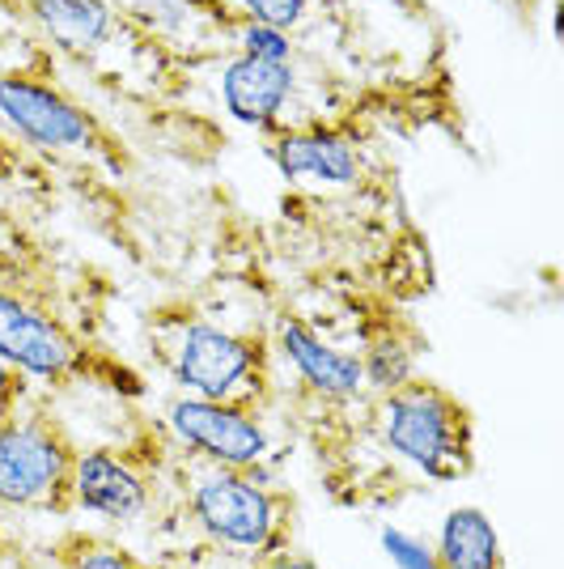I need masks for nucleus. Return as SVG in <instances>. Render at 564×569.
I'll list each match as a JSON object with an SVG mask.
<instances>
[{
	"mask_svg": "<svg viewBox=\"0 0 564 569\" xmlns=\"http://www.w3.org/2000/svg\"><path fill=\"white\" fill-rule=\"evenodd\" d=\"M153 357L188 396L255 412L268 391V336L212 319H153Z\"/></svg>",
	"mask_w": 564,
	"mask_h": 569,
	"instance_id": "nucleus-1",
	"label": "nucleus"
},
{
	"mask_svg": "<svg viewBox=\"0 0 564 569\" xmlns=\"http://www.w3.org/2000/svg\"><path fill=\"white\" fill-rule=\"evenodd\" d=\"M377 433L386 451L400 455L429 480H467L475 468V426L471 408L433 379H407L377 396Z\"/></svg>",
	"mask_w": 564,
	"mask_h": 569,
	"instance_id": "nucleus-2",
	"label": "nucleus"
},
{
	"mask_svg": "<svg viewBox=\"0 0 564 569\" xmlns=\"http://www.w3.org/2000/svg\"><path fill=\"white\" fill-rule=\"evenodd\" d=\"M0 123L13 132V141L30 144V149L94 153L98 162H107L111 170L132 167L115 132L56 81L51 64L0 72Z\"/></svg>",
	"mask_w": 564,
	"mask_h": 569,
	"instance_id": "nucleus-3",
	"label": "nucleus"
},
{
	"mask_svg": "<svg viewBox=\"0 0 564 569\" xmlns=\"http://www.w3.org/2000/svg\"><path fill=\"white\" fill-rule=\"evenodd\" d=\"M188 515L212 545L246 557H272L289 548L284 540L293 522V498L263 485L255 472L204 468L188 489Z\"/></svg>",
	"mask_w": 564,
	"mask_h": 569,
	"instance_id": "nucleus-4",
	"label": "nucleus"
},
{
	"mask_svg": "<svg viewBox=\"0 0 564 569\" xmlns=\"http://www.w3.org/2000/svg\"><path fill=\"white\" fill-rule=\"evenodd\" d=\"M69 429L48 408H18L0 426V510L22 515H64L72 510V463Z\"/></svg>",
	"mask_w": 564,
	"mask_h": 569,
	"instance_id": "nucleus-5",
	"label": "nucleus"
},
{
	"mask_svg": "<svg viewBox=\"0 0 564 569\" xmlns=\"http://www.w3.org/2000/svg\"><path fill=\"white\" fill-rule=\"evenodd\" d=\"M0 361L13 366L26 382H77L94 375L98 353L72 332L64 319L0 289Z\"/></svg>",
	"mask_w": 564,
	"mask_h": 569,
	"instance_id": "nucleus-6",
	"label": "nucleus"
},
{
	"mask_svg": "<svg viewBox=\"0 0 564 569\" xmlns=\"http://www.w3.org/2000/svg\"><path fill=\"white\" fill-rule=\"evenodd\" d=\"M170 433L188 447L195 459L209 468H234V472H255L272 451L268 429L259 426L255 412L234 408V403L200 400V396H179L165 412Z\"/></svg>",
	"mask_w": 564,
	"mask_h": 569,
	"instance_id": "nucleus-7",
	"label": "nucleus"
},
{
	"mask_svg": "<svg viewBox=\"0 0 564 569\" xmlns=\"http://www.w3.org/2000/svg\"><path fill=\"white\" fill-rule=\"evenodd\" d=\"M268 141V158L289 183H328V188H353L361 179V144L344 128L328 123H302V128H281Z\"/></svg>",
	"mask_w": 564,
	"mask_h": 569,
	"instance_id": "nucleus-8",
	"label": "nucleus"
},
{
	"mask_svg": "<svg viewBox=\"0 0 564 569\" xmlns=\"http://www.w3.org/2000/svg\"><path fill=\"white\" fill-rule=\"evenodd\" d=\"M276 349L281 357L293 366V375L298 382L306 387L314 400L323 403H353L365 396V375H361V357L344 353V349H335L328 345L323 336L310 328L306 319H298V315H281L276 319Z\"/></svg>",
	"mask_w": 564,
	"mask_h": 569,
	"instance_id": "nucleus-9",
	"label": "nucleus"
},
{
	"mask_svg": "<svg viewBox=\"0 0 564 569\" xmlns=\"http://www.w3.org/2000/svg\"><path fill=\"white\" fill-rule=\"evenodd\" d=\"M149 476L119 451L85 447L72 463V510L107 522H137L149 510Z\"/></svg>",
	"mask_w": 564,
	"mask_h": 569,
	"instance_id": "nucleus-10",
	"label": "nucleus"
},
{
	"mask_svg": "<svg viewBox=\"0 0 564 569\" xmlns=\"http://www.w3.org/2000/svg\"><path fill=\"white\" fill-rule=\"evenodd\" d=\"M298 90V69L293 60H259L238 51L234 60L221 69V102L225 111L242 123L255 128L259 137H272L284 128V107Z\"/></svg>",
	"mask_w": 564,
	"mask_h": 569,
	"instance_id": "nucleus-11",
	"label": "nucleus"
},
{
	"mask_svg": "<svg viewBox=\"0 0 564 569\" xmlns=\"http://www.w3.org/2000/svg\"><path fill=\"white\" fill-rule=\"evenodd\" d=\"M361 375H365V391L370 396H386L416 379V357L424 353L421 328L400 315V310L382 307L377 315L361 319Z\"/></svg>",
	"mask_w": 564,
	"mask_h": 569,
	"instance_id": "nucleus-12",
	"label": "nucleus"
},
{
	"mask_svg": "<svg viewBox=\"0 0 564 569\" xmlns=\"http://www.w3.org/2000/svg\"><path fill=\"white\" fill-rule=\"evenodd\" d=\"M22 9L48 48L72 51V56L102 51L123 26L111 0H22Z\"/></svg>",
	"mask_w": 564,
	"mask_h": 569,
	"instance_id": "nucleus-13",
	"label": "nucleus"
},
{
	"mask_svg": "<svg viewBox=\"0 0 564 569\" xmlns=\"http://www.w3.org/2000/svg\"><path fill=\"white\" fill-rule=\"evenodd\" d=\"M433 552L442 569H505L501 536L480 506H454L437 527Z\"/></svg>",
	"mask_w": 564,
	"mask_h": 569,
	"instance_id": "nucleus-14",
	"label": "nucleus"
},
{
	"mask_svg": "<svg viewBox=\"0 0 564 569\" xmlns=\"http://www.w3.org/2000/svg\"><path fill=\"white\" fill-rule=\"evenodd\" d=\"M30 64H51L48 43L34 34L22 0H0V72L30 69Z\"/></svg>",
	"mask_w": 564,
	"mask_h": 569,
	"instance_id": "nucleus-15",
	"label": "nucleus"
},
{
	"mask_svg": "<svg viewBox=\"0 0 564 569\" xmlns=\"http://www.w3.org/2000/svg\"><path fill=\"white\" fill-rule=\"evenodd\" d=\"M56 561H60V569H149L128 548L111 545V540H98V536H85V531L64 536L56 545Z\"/></svg>",
	"mask_w": 564,
	"mask_h": 569,
	"instance_id": "nucleus-16",
	"label": "nucleus"
},
{
	"mask_svg": "<svg viewBox=\"0 0 564 569\" xmlns=\"http://www.w3.org/2000/svg\"><path fill=\"white\" fill-rule=\"evenodd\" d=\"M234 13H242L246 22L272 26V30H298L310 18V4L314 0H225Z\"/></svg>",
	"mask_w": 564,
	"mask_h": 569,
	"instance_id": "nucleus-17",
	"label": "nucleus"
},
{
	"mask_svg": "<svg viewBox=\"0 0 564 569\" xmlns=\"http://www.w3.org/2000/svg\"><path fill=\"white\" fill-rule=\"evenodd\" d=\"M377 545H382V552L391 557L395 569H442L433 545L421 540V536H412V531H403V527H391V522H386V527L377 531Z\"/></svg>",
	"mask_w": 564,
	"mask_h": 569,
	"instance_id": "nucleus-18",
	"label": "nucleus"
},
{
	"mask_svg": "<svg viewBox=\"0 0 564 569\" xmlns=\"http://www.w3.org/2000/svg\"><path fill=\"white\" fill-rule=\"evenodd\" d=\"M234 39L246 56H259V60H293V39L284 30H272V26L242 22Z\"/></svg>",
	"mask_w": 564,
	"mask_h": 569,
	"instance_id": "nucleus-19",
	"label": "nucleus"
},
{
	"mask_svg": "<svg viewBox=\"0 0 564 569\" xmlns=\"http://www.w3.org/2000/svg\"><path fill=\"white\" fill-rule=\"evenodd\" d=\"M26 391H30V382H26L13 366H4V361H0V426H4V421H9V417L26 403Z\"/></svg>",
	"mask_w": 564,
	"mask_h": 569,
	"instance_id": "nucleus-20",
	"label": "nucleus"
},
{
	"mask_svg": "<svg viewBox=\"0 0 564 569\" xmlns=\"http://www.w3.org/2000/svg\"><path fill=\"white\" fill-rule=\"evenodd\" d=\"M18 170H22V141L0 132V191L18 179Z\"/></svg>",
	"mask_w": 564,
	"mask_h": 569,
	"instance_id": "nucleus-21",
	"label": "nucleus"
},
{
	"mask_svg": "<svg viewBox=\"0 0 564 569\" xmlns=\"http://www.w3.org/2000/svg\"><path fill=\"white\" fill-rule=\"evenodd\" d=\"M493 4H496V9H505V13H510L522 30H531V34H535V22H540L543 0H493Z\"/></svg>",
	"mask_w": 564,
	"mask_h": 569,
	"instance_id": "nucleus-22",
	"label": "nucleus"
},
{
	"mask_svg": "<svg viewBox=\"0 0 564 569\" xmlns=\"http://www.w3.org/2000/svg\"><path fill=\"white\" fill-rule=\"evenodd\" d=\"M263 569H323V566L310 561V557H302V552H293V548H281V552L263 557Z\"/></svg>",
	"mask_w": 564,
	"mask_h": 569,
	"instance_id": "nucleus-23",
	"label": "nucleus"
},
{
	"mask_svg": "<svg viewBox=\"0 0 564 569\" xmlns=\"http://www.w3.org/2000/svg\"><path fill=\"white\" fill-rule=\"evenodd\" d=\"M395 13H403V18H412V22H429L433 18V4L429 0H386Z\"/></svg>",
	"mask_w": 564,
	"mask_h": 569,
	"instance_id": "nucleus-24",
	"label": "nucleus"
},
{
	"mask_svg": "<svg viewBox=\"0 0 564 569\" xmlns=\"http://www.w3.org/2000/svg\"><path fill=\"white\" fill-rule=\"evenodd\" d=\"M0 557H4V531H0Z\"/></svg>",
	"mask_w": 564,
	"mask_h": 569,
	"instance_id": "nucleus-25",
	"label": "nucleus"
}]
</instances>
